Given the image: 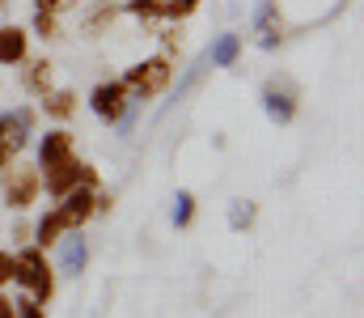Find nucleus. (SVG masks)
Returning a JSON list of instances; mask_svg holds the SVG:
<instances>
[{"mask_svg": "<svg viewBox=\"0 0 364 318\" xmlns=\"http://www.w3.org/2000/svg\"><path fill=\"white\" fill-rule=\"evenodd\" d=\"M259 34H263V47H275V43H279V26H275L272 9H263V17H259Z\"/></svg>", "mask_w": 364, "mask_h": 318, "instance_id": "nucleus-15", "label": "nucleus"}, {"mask_svg": "<svg viewBox=\"0 0 364 318\" xmlns=\"http://www.w3.org/2000/svg\"><path fill=\"white\" fill-rule=\"evenodd\" d=\"M170 73H174L170 60H166V55H153V60L127 68L123 90H127V98H153V94H161V90L170 85Z\"/></svg>", "mask_w": 364, "mask_h": 318, "instance_id": "nucleus-2", "label": "nucleus"}, {"mask_svg": "<svg viewBox=\"0 0 364 318\" xmlns=\"http://www.w3.org/2000/svg\"><path fill=\"white\" fill-rule=\"evenodd\" d=\"M0 318H13V306H9L4 297H0Z\"/></svg>", "mask_w": 364, "mask_h": 318, "instance_id": "nucleus-22", "label": "nucleus"}, {"mask_svg": "<svg viewBox=\"0 0 364 318\" xmlns=\"http://www.w3.org/2000/svg\"><path fill=\"white\" fill-rule=\"evenodd\" d=\"M9 280H13V255L0 250V285H9Z\"/></svg>", "mask_w": 364, "mask_h": 318, "instance_id": "nucleus-20", "label": "nucleus"}, {"mask_svg": "<svg viewBox=\"0 0 364 318\" xmlns=\"http://www.w3.org/2000/svg\"><path fill=\"white\" fill-rule=\"evenodd\" d=\"M13 280H17L34 302H47V297H51L55 272H51V263L43 259V246H26V250L13 255Z\"/></svg>", "mask_w": 364, "mask_h": 318, "instance_id": "nucleus-1", "label": "nucleus"}, {"mask_svg": "<svg viewBox=\"0 0 364 318\" xmlns=\"http://www.w3.org/2000/svg\"><path fill=\"white\" fill-rule=\"evenodd\" d=\"M13 318H43V302H34V297L26 293V297L13 306Z\"/></svg>", "mask_w": 364, "mask_h": 318, "instance_id": "nucleus-18", "label": "nucleus"}, {"mask_svg": "<svg viewBox=\"0 0 364 318\" xmlns=\"http://www.w3.org/2000/svg\"><path fill=\"white\" fill-rule=\"evenodd\" d=\"M191 212H195L191 191H178V200H174V221H178V225H191Z\"/></svg>", "mask_w": 364, "mask_h": 318, "instance_id": "nucleus-17", "label": "nucleus"}, {"mask_svg": "<svg viewBox=\"0 0 364 318\" xmlns=\"http://www.w3.org/2000/svg\"><path fill=\"white\" fill-rule=\"evenodd\" d=\"M34 9H38V13H55V17H60V13H73V9H77V0H34Z\"/></svg>", "mask_w": 364, "mask_h": 318, "instance_id": "nucleus-19", "label": "nucleus"}, {"mask_svg": "<svg viewBox=\"0 0 364 318\" xmlns=\"http://www.w3.org/2000/svg\"><path fill=\"white\" fill-rule=\"evenodd\" d=\"M77 110V94H68V90H51V94H43V115H51V119H68Z\"/></svg>", "mask_w": 364, "mask_h": 318, "instance_id": "nucleus-11", "label": "nucleus"}, {"mask_svg": "<svg viewBox=\"0 0 364 318\" xmlns=\"http://www.w3.org/2000/svg\"><path fill=\"white\" fill-rule=\"evenodd\" d=\"M55 26H60L55 13H38V9H34V34H38V38H55Z\"/></svg>", "mask_w": 364, "mask_h": 318, "instance_id": "nucleus-16", "label": "nucleus"}, {"mask_svg": "<svg viewBox=\"0 0 364 318\" xmlns=\"http://www.w3.org/2000/svg\"><path fill=\"white\" fill-rule=\"evenodd\" d=\"M60 216H64V225L68 229H77V225H85L93 212H97V196H93V187H73V191H64L60 196Z\"/></svg>", "mask_w": 364, "mask_h": 318, "instance_id": "nucleus-4", "label": "nucleus"}, {"mask_svg": "<svg viewBox=\"0 0 364 318\" xmlns=\"http://www.w3.org/2000/svg\"><path fill=\"white\" fill-rule=\"evenodd\" d=\"M26 38H30V34H26L21 26H0V68L26 60Z\"/></svg>", "mask_w": 364, "mask_h": 318, "instance_id": "nucleus-8", "label": "nucleus"}, {"mask_svg": "<svg viewBox=\"0 0 364 318\" xmlns=\"http://www.w3.org/2000/svg\"><path fill=\"white\" fill-rule=\"evenodd\" d=\"M4 4H9V0H0V13H4Z\"/></svg>", "mask_w": 364, "mask_h": 318, "instance_id": "nucleus-23", "label": "nucleus"}, {"mask_svg": "<svg viewBox=\"0 0 364 318\" xmlns=\"http://www.w3.org/2000/svg\"><path fill=\"white\" fill-rule=\"evenodd\" d=\"M263 102H267V115H272L275 123H288V119H292V98H288V94L267 90V94H263Z\"/></svg>", "mask_w": 364, "mask_h": 318, "instance_id": "nucleus-14", "label": "nucleus"}, {"mask_svg": "<svg viewBox=\"0 0 364 318\" xmlns=\"http://www.w3.org/2000/svg\"><path fill=\"white\" fill-rule=\"evenodd\" d=\"M246 221H250V208H242V204H237V208H233V225H237V229H242V225H246Z\"/></svg>", "mask_w": 364, "mask_h": 318, "instance_id": "nucleus-21", "label": "nucleus"}, {"mask_svg": "<svg viewBox=\"0 0 364 318\" xmlns=\"http://www.w3.org/2000/svg\"><path fill=\"white\" fill-rule=\"evenodd\" d=\"M43 191V174L38 170H21V166H9L4 170V204L9 208H30Z\"/></svg>", "mask_w": 364, "mask_h": 318, "instance_id": "nucleus-3", "label": "nucleus"}, {"mask_svg": "<svg viewBox=\"0 0 364 318\" xmlns=\"http://www.w3.org/2000/svg\"><path fill=\"white\" fill-rule=\"evenodd\" d=\"M237 51H242V38H237V34H220L216 47H212V64H216V68H229V64L237 60Z\"/></svg>", "mask_w": 364, "mask_h": 318, "instance_id": "nucleus-12", "label": "nucleus"}, {"mask_svg": "<svg viewBox=\"0 0 364 318\" xmlns=\"http://www.w3.org/2000/svg\"><path fill=\"white\" fill-rule=\"evenodd\" d=\"M64 233H73V229L64 225V216H60V212H47V216L38 221V229H34V246H55Z\"/></svg>", "mask_w": 364, "mask_h": 318, "instance_id": "nucleus-10", "label": "nucleus"}, {"mask_svg": "<svg viewBox=\"0 0 364 318\" xmlns=\"http://www.w3.org/2000/svg\"><path fill=\"white\" fill-rule=\"evenodd\" d=\"M60 242H64V250H60V272H68V276L85 272V259H90L85 242H81V238H60Z\"/></svg>", "mask_w": 364, "mask_h": 318, "instance_id": "nucleus-9", "label": "nucleus"}, {"mask_svg": "<svg viewBox=\"0 0 364 318\" xmlns=\"http://www.w3.org/2000/svg\"><path fill=\"white\" fill-rule=\"evenodd\" d=\"M127 90H123V81H110V85H97L90 94V106L97 119H110V123H119L123 115H127Z\"/></svg>", "mask_w": 364, "mask_h": 318, "instance_id": "nucleus-5", "label": "nucleus"}, {"mask_svg": "<svg viewBox=\"0 0 364 318\" xmlns=\"http://www.w3.org/2000/svg\"><path fill=\"white\" fill-rule=\"evenodd\" d=\"M26 90L30 94H51V64L47 60H34L26 68Z\"/></svg>", "mask_w": 364, "mask_h": 318, "instance_id": "nucleus-13", "label": "nucleus"}, {"mask_svg": "<svg viewBox=\"0 0 364 318\" xmlns=\"http://www.w3.org/2000/svg\"><path fill=\"white\" fill-rule=\"evenodd\" d=\"M26 127H21V119L17 115H0V170H9L13 166V157L26 149Z\"/></svg>", "mask_w": 364, "mask_h": 318, "instance_id": "nucleus-7", "label": "nucleus"}, {"mask_svg": "<svg viewBox=\"0 0 364 318\" xmlns=\"http://www.w3.org/2000/svg\"><path fill=\"white\" fill-rule=\"evenodd\" d=\"M68 161H73V136H68L64 127L47 132V136H43V144H38V170L47 174V170L68 166Z\"/></svg>", "mask_w": 364, "mask_h": 318, "instance_id": "nucleus-6", "label": "nucleus"}]
</instances>
